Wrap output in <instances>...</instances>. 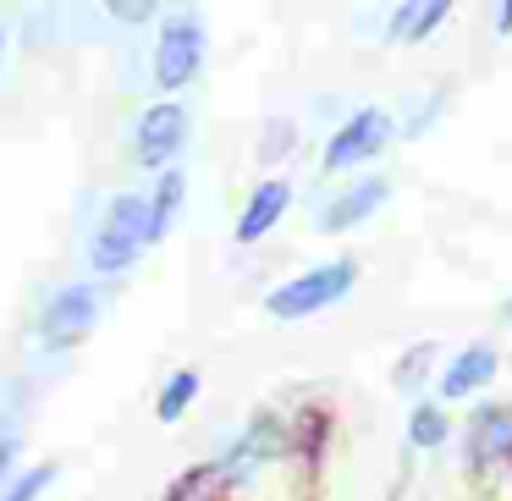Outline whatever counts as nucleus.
<instances>
[{
	"label": "nucleus",
	"instance_id": "19",
	"mask_svg": "<svg viewBox=\"0 0 512 501\" xmlns=\"http://www.w3.org/2000/svg\"><path fill=\"white\" fill-rule=\"evenodd\" d=\"M435 111H441V100H430V105H424V100H413V105H408V133H424Z\"/></svg>",
	"mask_w": 512,
	"mask_h": 501
},
{
	"label": "nucleus",
	"instance_id": "8",
	"mask_svg": "<svg viewBox=\"0 0 512 501\" xmlns=\"http://www.w3.org/2000/svg\"><path fill=\"white\" fill-rule=\"evenodd\" d=\"M512 452V408H474L468 419V463H496Z\"/></svg>",
	"mask_w": 512,
	"mask_h": 501
},
{
	"label": "nucleus",
	"instance_id": "20",
	"mask_svg": "<svg viewBox=\"0 0 512 501\" xmlns=\"http://www.w3.org/2000/svg\"><path fill=\"white\" fill-rule=\"evenodd\" d=\"M116 17H122V23H144V17H155V6H149V0H138V6H116Z\"/></svg>",
	"mask_w": 512,
	"mask_h": 501
},
{
	"label": "nucleus",
	"instance_id": "9",
	"mask_svg": "<svg viewBox=\"0 0 512 501\" xmlns=\"http://www.w3.org/2000/svg\"><path fill=\"white\" fill-rule=\"evenodd\" d=\"M287 199H292V188H287L281 177L259 182V188H254V199H248V210H243V221H237V243H259V237H265L270 226L281 221Z\"/></svg>",
	"mask_w": 512,
	"mask_h": 501
},
{
	"label": "nucleus",
	"instance_id": "18",
	"mask_svg": "<svg viewBox=\"0 0 512 501\" xmlns=\"http://www.w3.org/2000/svg\"><path fill=\"white\" fill-rule=\"evenodd\" d=\"M287 149H292V122H270V127H265V144H259V155L276 160V155H287Z\"/></svg>",
	"mask_w": 512,
	"mask_h": 501
},
{
	"label": "nucleus",
	"instance_id": "21",
	"mask_svg": "<svg viewBox=\"0 0 512 501\" xmlns=\"http://www.w3.org/2000/svg\"><path fill=\"white\" fill-rule=\"evenodd\" d=\"M496 28H501V34H512V0H507V6L496 12Z\"/></svg>",
	"mask_w": 512,
	"mask_h": 501
},
{
	"label": "nucleus",
	"instance_id": "14",
	"mask_svg": "<svg viewBox=\"0 0 512 501\" xmlns=\"http://www.w3.org/2000/svg\"><path fill=\"white\" fill-rule=\"evenodd\" d=\"M408 441H413V446H441V441H446V413L430 408V402H424V408H413Z\"/></svg>",
	"mask_w": 512,
	"mask_h": 501
},
{
	"label": "nucleus",
	"instance_id": "11",
	"mask_svg": "<svg viewBox=\"0 0 512 501\" xmlns=\"http://www.w3.org/2000/svg\"><path fill=\"white\" fill-rule=\"evenodd\" d=\"M182 193H188V177H182V171H160V188H155V199H149V243H160V237L171 232Z\"/></svg>",
	"mask_w": 512,
	"mask_h": 501
},
{
	"label": "nucleus",
	"instance_id": "6",
	"mask_svg": "<svg viewBox=\"0 0 512 501\" xmlns=\"http://www.w3.org/2000/svg\"><path fill=\"white\" fill-rule=\"evenodd\" d=\"M188 144V111L182 105H171V100H160V105H149L144 116H138V166H149V171H160L177 149Z\"/></svg>",
	"mask_w": 512,
	"mask_h": 501
},
{
	"label": "nucleus",
	"instance_id": "15",
	"mask_svg": "<svg viewBox=\"0 0 512 501\" xmlns=\"http://www.w3.org/2000/svg\"><path fill=\"white\" fill-rule=\"evenodd\" d=\"M56 479V463H39V468H28V474H17L12 485L0 490V501H39V490Z\"/></svg>",
	"mask_w": 512,
	"mask_h": 501
},
{
	"label": "nucleus",
	"instance_id": "3",
	"mask_svg": "<svg viewBox=\"0 0 512 501\" xmlns=\"http://www.w3.org/2000/svg\"><path fill=\"white\" fill-rule=\"evenodd\" d=\"M204 67V17L199 12H177L160 23L155 39V89H188Z\"/></svg>",
	"mask_w": 512,
	"mask_h": 501
},
{
	"label": "nucleus",
	"instance_id": "7",
	"mask_svg": "<svg viewBox=\"0 0 512 501\" xmlns=\"http://www.w3.org/2000/svg\"><path fill=\"white\" fill-rule=\"evenodd\" d=\"M386 193H391V182L386 177H364V182H353V188H342L331 204L320 210V232H347V226H358V221H369V215L386 204Z\"/></svg>",
	"mask_w": 512,
	"mask_h": 501
},
{
	"label": "nucleus",
	"instance_id": "22",
	"mask_svg": "<svg viewBox=\"0 0 512 501\" xmlns=\"http://www.w3.org/2000/svg\"><path fill=\"white\" fill-rule=\"evenodd\" d=\"M0 56H6V28H0Z\"/></svg>",
	"mask_w": 512,
	"mask_h": 501
},
{
	"label": "nucleus",
	"instance_id": "12",
	"mask_svg": "<svg viewBox=\"0 0 512 501\" xmlns=\"http://www.w3.org/2000/svg\"><path fill=\"white\" fill-rule=\"evenodd\" d=\"M193 391H199V375H193V369H177V375H171L166 386H160V402H155V419H160V424H177L182 413H188Z\"/></svg>",
	"mask_w": 512,
	"mask_h": 501
},
{
	"label": "nucleus",
	"instance_id": "10",
	"mask_svg": "<svg viewBox=\"0 0 512 501\" xmlns=\"http://www.w3.org/2000/svg\"><path fill=\"white\" fill-rule=\"evenodd\" d=\"M490 375H496V347L474 342L468 353L452 358V369L441 375V391H446V397H468V391L490 386Z\"/></svg>",
	"mask_w": 512,
	"mask_h": 501
},
{
	"label": "nucleus",
	"instance_id": "16",
	"mask_svg": "<svg viewBox=\"0 0 512 501\" xmlns=\"http://www.w3.org/2000/svg\"><path fill=\"white\" fill-rule=\"evenodd\" d=\"M17 446H23V430H17V413L0 408V490H6V474L17 463Z\"/></svg>",
	"mask_w": 512,
	"mask_h": 501
},
{
	"label": "nucleus",
	"instance_id": "17",
	"mask_svg": "<svg viewBox=\"0 0 512 501\" xmlns=\"http://www.w3.org/2000/svg\"><path fill=\"white\" fill-rule=\"evenodd\" d=\"M430 364H435V347H413V353L397 364V386L402 391H419V380L430 375Z\"/></svg>",
	"mask_w": 512,
	"mask_h": 501
},
{
	"label": "nucleus",
	"instance_id": "4",
	"mask_svg": "<svg viewBox=\"0 0 512 501\" xmlns=\"http://www.w3.org/2000/svg\"><path fill=\"white\" fill-rule=\"evenodd\" d=\"M100 292L89 287V281H72V287H61L56 298L45 303V314H39V336H45L50 347H72L83 342V336L100 325Z\"/></svg>",
	"mask_w": 512,
	"mask_h": 501
},
{
	"label": "nucleus",
	"instance_id": "23",
	"mask_svg": "<svg viewBox=\"0 0 512 501\" xmlns=\"http://www.w3.org/2000/svg\"><path fill=\"white\" fill-rule=\"evenodd\" d=\"M507 320H512V303H507Z\"/></svg>",
	"mask_w": 512,
	"mask_h": 501
},
{
	"label": "nucleus",
	"instance_id": "2",
	"mask_svg": "<svg viewBox=\"0 0 512 501\" xmlns=\"http://www.w3.org/2000/svg\"><path fill=\"white\" fill-rule=\"evenodd\" d=\"M353 281H358L353 259H331V265H314V270H303V276H292L287 287H276L265 298V309L276 314V320H309V314L331 309L336 298H347Z\"/></svg>",
	"mask_w": 512,
	"mask_h": 501
},
{
	"label": "nucleus",
	"instance_id": "13",
	"mask_svg": "<svg viewBox=\"0 0 512 501\" xmlns=\"http://www.w3.org/2000/svg\"><path fill=\"white\" fill-rule=\"evenodd\" d=\"M435 23H446V0H430V6H402L391 17V39H424Z\"/></svg>",
	"mask_w": 512,
	"mask_h": 501
},
{
	"label": "nucleus",
	"instance_id": "1",
	"mask_svg": "<svg viewBox=\"0 0 512 501\" xmlns=\"http://www.w3.org/2000/svg\"><path fill=\"white\" fill-rule=\"evenodd\" d=\"M138 248H149V199L144 193H116L100 215V232L89 243L94 276H116L138 259Z\"/></svg>",
	"mask_w": 512,
	"mask_h": 501
},
{
	"label": "nucleus",
	"instance_id": "5",
	"mask_svg": "<svg viewBox=\"0 0 512 501\" xmlns=\"http://www.w3.org/2000/svg\"><path fill=\"white\" fill-rule=\"evenodd\" d=\"M391 116L386 111H353L342 127L331 133V144H325V171H342V166H358V160L380 155V149L391 144Z\"/></svg>",
	"mask_w": 512,
	"mask_h": 501
}]
</instances>
